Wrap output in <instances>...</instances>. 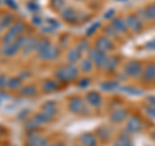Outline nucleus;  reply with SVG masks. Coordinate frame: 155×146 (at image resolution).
<instances>
[{
	"label": "nucleus",
	"mask_w": 155,
	"mask_h": 146,
	"mask_svg": "<svg viewBox=\"0 0 155 146\" xmlns=\"http://www.w3.org/2000/svg\"><path fill=\"white\" fill-rule=\"evenodd\" d=\"M145 12H146V14H147V18L155 19V4H151Z\"/></svg>",
	"instance_id": "12"
},
{
	"label": "nucleus",
	"mask_w": 155,
	"mask_h": 146,
	"mask_svg": "<svg viewBox=\"0 0 155 146\" xmlns=\"http://www.w3.org/2000/svg\"><path fill=\"white\" fill-rule=\"evenodd\" d=\"M111 118H113V120H115V121H122L123 118H125V111L124 110H116L115 113L111 115Z\"/></svg>",
	"instance_id": "10"
},
{
	"label": "nucleus",
	"mask_w": 155,
	"mask_h": 146,
	"mask_svg": "<svg viewBox=\"0 0 155 146\" xmlns=\"http://www.w3.org/2000/svg\"><path fill=\"white\" fill-rule=\"evenodd\" d=\"M145 78L147 80H155V65H150L147 66L146 71H145Z\"/></svg>",
	"instance_id": "8"
},
{
	"label": "nucleus",
	"mask_w": 155,
	"mask_h": 146,
	"mask_svg": "<svg viewBox=\"0 0 155 146\" xmlns=\"http://www.w3.org/2000/svg\"><path fill=\"white\" fill-rule=\"evenodd\" d=\"M22 92H23V95H25V96H32V95H35V93H36L35 88H34V87H31V85L26 87V88L23 89Z\"/></svg>",
	"instance_id": "15"
},
{
	"label": "nucleus",
	"mask_w": 155,
	"mask_h": 146,
	"mask_svg": "<svg viewBox=\"0 0 155 146\" xmlns=\"http://www.w3.org/2000/svg\"><path fill=\"white\" fill-rule=\"evenodd\" d=\"M128 128L132 129V131H138L141 128V121H140L137 118H132L128 123Z\"/></svg>",
	"instance_id": "9"
},
{
	"label": "nucleus",
	"mask_w": 155,
	"mask_h": 146,
	"mask_svg": "<svg viewBox=\"0 0 155 146\" xmlns=\"http://www.w3.org/2000/svg\"><path fill=\"white\" fill-rule=\"evenodd\" d=\"M44 110L47 111V114H49V115H53V113L56 111V106L53 102H48L47 105H44Z\"/></svg>",
	"instance_id": "13"
},
{
	"label": "nucleus",
	"mask_w": 155,
	"mask_h": 146,
	"mask_svg": "<svg viewBox=\"0 0 155 146\" xmlns=\"http://www.w3.org/2000/svg\"><path fill=\"white\" fill-rule=\"evenodd\" d=\"M141 19H140L138 17L136 16H129L127 18V21H125V23H127V27H129L132 31L137 32L138 30H141Z\"/></svg>",
	"instance_id": "2"
},
{
	"label": "nucleus",
	"mask_w": 155,
	"mask_h": 146,
	"mask_svg": "<svg viewBox=\"0 0 155 146\" xmlns=\"http://www.w3.org/2000/svg\"><path fill=\"white\" fill-rule=\"evenodd\" d=\"M91 57H92V61H93L96 65H98V66H106V64H107V60H109V58L106 57L105 52L100 51V49L92 52Z\"/></svg>",
	"instance_id": "1"
},
{
	"label": "nucleus",
	"mask_w": 155,
	"mask_h": 146,
	"mask_svg": "<svg viewBox=\"0 0 155 146\" xmlns=\"http://www.w3.org/2000/svg\"><path fill=\"white\" fill-rule=\"evenodd\" d=\"M146 47H147V48H150V49H155V39H154V40L150 41Z\"/></svg>",
	"instance_id": "16"
},
{
	"label": "nucleus",
	"mask_w": 155,
	"mask_h": 146,
	"mask_svg": "<svg viewBox=\"0 0 155 146\" xmlns=\"http://www.w3.org/2000/svg\"><path fill=\"white\" fill-rule=\"evenodd\" d=\"M78 52H79V51H78ZM78 52L76 51H71L69 53V56H67V57H69V61L71 62V64H74L75 61H78V58H79V53H78Z\"/></svg>",
	"instance_id": "14"
},
{
	"label": "nucleus",
	"mask_w": 155,
	"mask_h": 146,
	"mask_svg": "<svg viewBox=\"0 0 155 146\" xmlns=\"http://www.w3.org/2000/svg\"><path fill=\"white\" fill-rule=\"evenodd\" d=\"M5 3H8V4H9V5H12L13 8H17V4H16V3H14V2H13V0H5Z\"/></svg>",
	"instance_id": "17"
},
{
	"label": "nucleus",
	"mask_w": 155,
	"mask_h": 146,
	"mask_svg": "<svg viewBox=\"0 0 155 146\" xmlns=\"http://www.w3.org/2000/svg\"><path fill=\"white\" fill-rule=\"evenodd\" d=\"M69 108H70L71 111H74V113H79V111L83 110L84 104H83V102H81L80 100H76V98H75V100H72V101L70 102Z\"/></svg>",
	"instance_id": "5"
},
{
	"label": "nucleus",
	"mask_w": 155,
	"mask_h": 146,
	"mask_svg": "<svg viewBox=\"0 0 155 146\" xmlns=\"http://www.w3.org/2000/svg\"><path fill=\"white\" fill-rule=\"evenodd\" d=\"M125 69H127V74L130 76H137L141 74V66L138 62H129Z\"/></svg>",
	"instance_id": "3"
},
{
	"label": "nucleus",
	"mask_w": 155,
	"mask_h": 146,
	"mask_svg": "<svg viewBox=\"0 0 155 146\" xmlns=\"http://www.w3.org/2000/svg\"><path fill=\"white\" fill-rule=\"evenodd\" d=\"M113 25L118 32H125V30H127V23L123 19H115L113 22Z\"/></svg>",
	"instance_id": "7"
},
{
	"label": "nucleus",
	"mask_w": 155,
	"mask_h": 146,
	"mask_svg": "<svg viewBox=\"0 0 155 146\" xmlns=\"http://www.w3.org/2000/svg\"><path fill=\"white\" fill-rule=\"evenodd\" d=\"M87 100H88V102L92 106H98L101 102V97L98 93H96V92H91L88 97H87Z\"/></svg>",
	"instance_id": "6"
},
{
	"label": "nucleus",
	"mask_w": 155,
	"mask_h": 146,
	"mask_svg": "<svg viewBox=\"0 0 155 146\" xmlns=\"http://www.w3.org/2000/svg\"><path fill=\"white\" fill-rule=\"evenodd\" d=\"M97 49L100 51H109V49H113V44H111V40L110 39H100V40H97Z\"/></svg>",
	"instance_id": "4"
},
{
	"label": "nucleus",
	"mask_w": 155,
	"mask_h": 146,
	"mask_svg": "<svg viewBox=\"0 0 155 146\" xmlns=\"http://www.w3.org/2000/svg\"><path fill=\"white\" fill-rule=\"evenodd\" d=\"M81 141H83V144H84L85 146H87V144H88V142H91L92 146H94V144H96V138H94L92 134H84L83 138H81Z\"/></svg>",
	"instance_id": "11"
}]
</instances>
